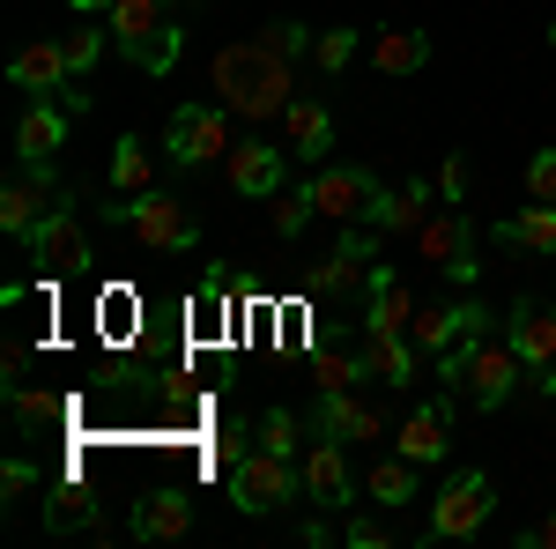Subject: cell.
<instances>
[{
	"mask_svg": "<svg viewBox=\"0 0 556 549\" xmlns=\"http://www.w3.org/2000/svg\"><path fill=\"white\" fill-rule=\"evenodd\" d=\"M513 549H556V506L542 512L534 527H519V535H513Z\"/></svg>",
	"mask_w": 556,
	"mask_h": 549,
	"instance_id": "43",
	"label": "cell"
},
{
	"mask_svg": "<svg viewBox=\"0 0 556 549\" xmlns=\"http://www.w3.org/2000/svg\"><path fill=\"white\" fill-rule=\"evenodd\" d=\"M490 320H497V312L475 297V304H468V327H460V335H453L445 349H438V357H430V364H438V379H445V394H460V379H468V364H475V349L490 341Z\"/></svg>",
	"mask_w": 556,
	"mask_h": 549,
	"instance_id": "24",
	"label": "cell"
},
{
	"mask_svg": "<svg viewBox=\"0 0 556 549\" xmlns=\"http://www.w3.org/2000/svg\"><path fill=\"white\" fill-rule=\"evenodd\" d=\"M424 498V461H408V453H386L371 475H364V506L379 512H408Z\"/></svg>",
	"mask_w": 556,
	"mask_h": 549,
	"instance_id": "23",
	"label": "cell"
},
{
	"mask_svg": "<svg viewBox=\"0 0 556 549\" xmlns=\"http://www.w3.org/2000/svg\"><path fill=\"white\" fill-rule=\"evenodd\" d=\"M267 215H275V230H282V238H298L304 223L319 215V194H312V178H304V186H282V194L267 201Z\"/></svg>",
	"mask_w": 556,
	"mask_h": 549,
	"instance_id": "34",
	"label": "cell"
},
{
	"mask_svg": "<svg viewBox=\"0 0 556 549\" xmlns=\"http://www.w3.org/2000/svg\"><path fill=\"white\" fill-rule=\"evenodd\" d=\"M519 379H527V364H519V349H513V341H497V335H490L482 349H475L468 379H460V401H468V409H505Z\"/></svg>",
	"mask_w": 556,
	"mask_h": 549,
	"instance_id": "13",
	"label": "cell"
},
{
	"mask_svg": "<svg viewBox=\"0 0 556 549\" xmlns=\"http://www.w3.org/2000/svg\"><path fill=\"white\" fill-rule=\"evenodd\" d=\"M290 498H304V467L290 461V453H267V446H253L245 461L230 467V506L245 512V520H260V512L290 506Z\"/></svg>",
	"mask_w": 556,
	"mask_h": 549,
	"instance_id": "4",
	"label": "cell"
},
{
	"mask_svg": "<svg viewBox=\"0 0 556 549\" xmlns=\"http://www.w3.org/2000/svg\"><path fill=\"white\" fill-rule=\"evenodd\" d=\"M356 379H371L364 341H356V349H319V357H312V386H356Z\"/></svg>",
	"mask_w": 556,
	"mask_h": 549,
	"instance_id": "33",
	"label": "cell"
},
{
	"mask_svg": "<svg viewBox=\"0 0 556 549\" xmlns=\"http://www.w3.org/2000/svg\"><path fill=\"white\" fill-rule=\"evenodd\" d=\"M334 104L327 97H290V112H282V141H290V157L298 164H327V149H334Z\"/></svg>",
	"mask_w": 556,
	"mask_h": 549,
	"instance_id": "17",
	"label": "cell"
},
{
	"mask_svg": "<svg viewBox=\"0 0 556 549\" xmlns=\"http://www.w3.org/2000/svg\"><path fill=\"white\" fill-rule=\"evenodd\" d=\"M208 75H215V104H223L230 120H282L290 97H298V67H290L282 52H267L260 38L223 45L208 60Z\"/></svg>",
	"mask_w": 556,
	"mask_h": 549,
	"instance_id": "1",
	"label": "cell"
},
{
	"mask_svg": "<svg viewBox=\"0 0 556 549\" xmlns=\"http://www.w3.org/2000/svg\"><path fill=\"white\" fill-rule=\"evenodd\" d=\"M164 157L178 171H201L215 157H230V112L223 104H178L172 127H164Z\"/></svg>",
	"mask_w": 556,
	"mask_h": 549,
	"instance_id": "7",
	"label": "cell"
},
{
	"mask_svg": "<svg viewBox=\"0 0 556 549\" xmlns=\"http://www.w3.org/2000/svg\"><path fill=\"white\" fill-rule=\"evenodd\" d=\"M178 52H186V30H178V23H156V30L134 45L127 60L141 67V75H172V67H178Z\"/></svg>",
	"mask_w": 556,
	"mask_h": 549,
	"instance_id": "31",
	"label": "cell"
},
{
	"mask_svg": "<svg viewBox=\"0 0 556 549\" xmlns=\"http://www.w3.org/2000/svg\"><path fill=\"white\" fill-rule=\"evenodd\" d=\"M253 431H260L253 446H267V453H290V461L304 453V416H298V409H267Z\"/></svg>",
	"mask_w": 556,
	"mask_h": 549,
	"instance_id": "35",
	"label": "cell"
},
{
	"mask_svg": "<svg viewBox=\"0 0 556 549\" xmlns=\"http://www.w3.org/2000/svg\"><path fill=\"white\" fill-rule=\"evenodd\" d=\"M104 223H119V230H134V238H141L149 253H193V246H201V223H193V209H186L178 194H164V186L104 201Z\"/></svg>",
	"mask_w": 556,
	"mask_h": 549,
	"instance_id": "2",
	"label": "cell"
},
{
	"mask_svg": "<svg viewBox=\"0 0 556 549\" xmlns=\"http://www.w3.org/2000/svg\"><path fill=\"white\" fill-rule=\"evenodd\" d=\"M67 97H30V112H23V127H15V157L23 164H52L60 157V141H67Z\"/></svg>",
	"mask_w": 556,
	"mask_h": 549,
	"instance_id": "21",
	"label": "cell"
},
{
	"mask_svg": "<svg viewBox=\"0 0 556 549\" xmlns=\"http://www.w3.org/2000/svg\"><path fill=\"white\" fill-rule=\"evenodd\" d=\"M304 542L327 549V542H342V527H327V520H304Z\"/></svg>",
	"mask_w": 556,
	"mask_h": 549,
	"instance_id": "44",
	"label": "cell"
},
{
	"mask_svg": "<svg viewBox=\"0 0 556 549\" xmlns=\"http://www.w3.org/2000/svg\"><path fill=\"white\" fill-rule=\"evenodd\" d=\"M549 52H556V23H549Z\"/></svg>",
	"mask_w": 556,
	"mask_h": 549,
	"instance_id": "46",
	"label": "cell"
},
{
	"mask_svg": "<svg viewBox=\"0 0 556 549\" xmlns=\"http://www.w3.org/2000/svg\"><path fill=\"white\" fill-rule=\"evenodd\" d=\"M364 335H408L416 327V297H408V283L393 275V267H371V283H364V320H356Z\"/></svg>",
	"mask_w": 556,
	"mask_h": 549,
	"instance_id": "18",
	"label": "cell"
},
{
	"mask_svg": "<svg viewBox=\"0 0 556 549\" xmlns=\"http://www.w3.org/2000/svg\"><path fill=\"white\" fill-rule=\"evenodd\" d=\"M497 246H519V253L556 260V201H534V209L505 215V223H497Z\"/></svg>",
	"mask_w": 556,
	"mask_h": 549,
	"instance_id": "27",
	"label": "cell"
},
{
	"mask_svg": "<svg viewBox=\"0 0 556 549\" xmlns=\"http://www.w3.org/2000/svg\"><path fill=\"white\" fill-rule=\"evenodd\" d=\"M430 209H438V186H430V178H408V186H386L379 201L364 209V223H371L379 238H416L430 223Z\"/></svg>",
	"mask_w": 556,
	"mask_h": 549,
	"instance_id": "16",
	"label": "cell"
},
{
	"mask_svg": "<svg viewBox=\"0 0 556 549\" xmlns=\"http://www.w3.org/2000/svg\"><path fill=\"white\" fill-rule=\"evenodd\" d=\"M438 201H445V209H460V201H468V164H460V157H445V164H438Z\"/></svg>",
	"mask_w": 556,
	"mask_h": 549,
	"instance_id": "41",
	"label": "cell"
},
{
	"mask_svg": "<svg viewBox=\"0 0 556 549\" xmlns=\"http://www.w3.org/2000/svg\"><path fill=\"white\" fill-rule=\"evenodd\" d=\"M356 341H364V364H371V379H386V386H416V335H364L356 327Z\"/></svg>",
	"mask_w": 556,
	"mask_h": 549,
	"instance_id": "25",
	"label": "cell"
},
{
	"mask_svg": "<svg viewBox=\"0 0 556 549\" xmlns=\"http://www.w3.org/2000/svg\"><path fill=\"white\" fill-rule=\"evenodd\" d=\"M356 52H364V30H356V23L319 30V38H312V67H319V75H349V60H356Z\"/></svg>",
	"mask_w": 556,
	"mask_h": 549,
	"instance_id": "32",
	"label": "cell"
},
{
	"mask_svg": "<svg viewBox=\"0 0 556 549\" xmlns=\"http://www.w3.org/2000/svg\"><path fill=\"white\" fill-rule=\"evenodd\" d=\"M468 304H475V297H453V304H430V312H416V327H408V335H416V349H424V357H438L445 341L468 327Z\"/></svg>",
	"mask_w": 556,
	"mask_h": 549,
	"instance_id": "29",
	"label": "cell"
},
{
	"mask_svg": "<svg viewBox=\"0 0 556 549\" xmlns=\"http://www.w3.org/2000/svg\"><path fill=\"white\" fill-rule=\"evenodd\" d=\"M312 431H327V438H342V446H371V438H386V409L356 401L349 386H319V401H312Z\"/></svg>",
	"mask_w": 556,
	"mask_h": 549,
	"instance_id": "15",
	"label": "cell"
},
{
	"mask_svg": "<svg viewBox=\"0 0 556 549\" xmlns=\"http://www.w3.org/2000/svg\"><path fill=\"white\" fill-rule=\"evenodd\" d=\"M342 542L349 549H393V542H401V527L379 520V512H342Z\"/></svg>",
	"mask_w": 556,
	"mask_h": 549,
	"instance_id": "38",
	"label": "cell"
},
{
	"mask_svg": "<svg viewBox=\"0 0 556 549\" xmlns=\"http://www.w3.org/2000/svg\"><path fill=\"white\" fill-rule=\"evenodd\" d=\"M260 45H267V52H282L290 67H298V60H312V30H304L298 15H275V23H260Z\"/></svg>",
	"mask_w": 556,
	"mask_h": 549,
	"instance_id": "37",
	"label": "cell"
},
{
	"mask_svg": "<svg viewBox=\"0 0 556 549\" xmlns=\"http://www.w3.org/2000/svg\"><path fill=\"white\" fill-rule=\"evenodd\" d=\"M290 141H230V157H223V178H230V194H245V201H275L282 186H290V157H282Z\"/></svg>",
	"mask_w": 556,
	"mask_h": 549,
	"instance_id": "11",
	"label": "cell"
},
{
	"mask_svg": "<svg viewBox=\"0 0 556 549\" xmlns=\"http://www.w3.org/2000/svg\"><path fill=\"white\" fill-rule=\"evenodd\" d=\"M453 409H460V394L408 409V416H401V453H408V461H424V467H438L445 453H453Z\"/></svg>",
	"mask_w": 556,
	"mask_h": 549,
	"instance_id": "19",
	"label": "cell"
},
{
	"mask_svg": "<svg viewBox=\"0 0 556 549\" xmlns=\"http://www.w3.org/2000/svg\"><path fill=\"white\" fill-rule=\"evenodd\" d=\"M298 467H304V506H319V512H356V506H364V498H356L364 483H356V467H349L342 438L312 431L304 453H298Z\"/></svg>",
	"mask_w": 556,
	"mask_h": 549,
	"instance_id": "5",
	"label": "cell"
},
{
	"mask_svg": "<svg viewBox=\"0 0 556 549\" xmlns=\"http://www.w3.org/2000/svg\"><path fill=\"white\" fill-rule=\"evenodd\" d=\"M0 490H8V506H15L23 490H38V467H30V461H23V453H15V461L0 467Z\"/></svg>",
	"mask_w": 556,
	"mask_h": 549,
	"instance_id": "42",
	"label": "cell"
},
{
	"mask_svg": "<svg viewBox=\"0 0 556 549\" xmlns=\"http://www.w3.org/2000/svg\"><path fill=\"white\" fill-rule=\"evenodd\" d=\"M52 201H60L52 164H23L8 186H0V230H8V238H30L45 215H52Z\"/></svg>",
	"mask_w": 556,
	"mask_h": 549,
	"instance_id": "12",
	"label": "cell"
},
{
	"mask_svg": "<svg viewBox=\"0 0 556 549\" xmlns=\"http://www.w3.org/2000/svg\"><path fill=\"white\" fill-rule=\"evenodd\" d=\"M505 341H513L519 364H527V386H534V394H556V304H542V297H513Z\"/></svg>",
	"mask_w": 556,
	"mask_h": 549,
	"instance_id": "6",
	"label": "cell"
},
{
	"mask_svg": "<svg viewBox=\"0 0 556 549\" xmlns=\"http://www.w3.org/2000/svg\"><path fill=\"white\" fill-rule=\"evenodd\" d=\"M23 253L38 260V275H83V267H89V230H83V215H75L67 194H60L52 215L23 238Z\"/></svg>",
	"mask_w": 556,
	"mask_h": 549,
	"instance_id": "9",
	"label": "cell"
},
{
	"mask_svg": "<svg viewBox=\"0 0 556 549\" xmlns=\"http://www.w3.org/2000/svg\"><path fill=\"white\" fill-rule=\"evenodd\" d=\"M193 527V498H186V483H149L141 498H134V535L141 542H172Z\"/></svg>",
	"mask_w": 556,
	"mask_h": 549,
	"instance_id": "20",
	"label": "cell"
},
{
	"mask_svg": "<svg viewBox=\"0 0 556 549\" xmlns=\"http://www.w3.org/2000/svg\"><path fill=\"white\" fill-rule=\"evenodd\" d=\"M45 535H104L97 498H89L75 475H52V483H45Z\"/></svg>",
	"mask_w": 556,
	"mask_h": 549,
	"instance_id": "22",
	"label": "cell"
},
{
	"mask_svg": "<svg viewBox=\"0 0 556 549\" xmlns=\"http://www.w3.org/2000/svg\"><path fill=\"white\" fill-rule=\"evenodd\" d=\"M67 8H75V15H112L119 0H67Z\"/></svg>",
	"mask_w": 556,
	"mask_h": 549,
	"instance_id": "45",
	"label": "cell"
},
{
	"mask_svg": "<svg viewBox=\"0 0 556 549\" xmlns=\"http://www.w3.org/2000/svg\"><path fill=\"white\" fill-rule=\"evenodd\" d=\"M371 267H379V230H371V223H349L342 238H334V253L304 275V290L342 297V290H356V283H371Z\"/></svg>",
	"mask_w": 556,
	"mask_h": 549,
	"instance_id": "10",
	"label": "cell"
},
{
	"mask_svg": "<svg viewBox=\"0 0 556 549\" xmlns=\"http://www.w3.org/2000/svg\"><path fill=\"white\" fill-rule=\"evenodd\" d=\"M364 52H371V67H379L386 83H401V75H416V67L430 60V38H424V30H401V23H393V30H379Z\"/></svg>",
	"mask_w": 556,
	"mask_h": 549,
	"instance_id": "26",
	"label": "cell"
},
{
	"mask_svg": "<svg viewBox=\"0 0 556 549\" xmlns=\"http://www.w3.org/2000/svg\"><path fill=\"white\" fill-rule=\"evenodd\" d=\"M104 23H112V45H119V52H134V45L149 38L156 23H172V15H164V0H119Z\"/></svg>",
	"mask_w": 556,
	"mask_h": 549,
	"instance_id": "30",
	"label": "cell"
},
{
	"mask_svg": "<svg viewBox=\"0 0 556 549\" xmlns=\"http://www.w3.org/2000/svg\"><path fill=\"white\" fill-rule=\"evenodd\" d=\"M104 38H112V23H104V15H89V23H75V30L60 38V45H67V60H75V83L104 60Z\"/></svg>",
	"mask_w": 556,
	"mask_h": 549,
	"instance_id": "36",
	"label": "cell"
},
{
	"mask_svg": "<svg viewBox=\"0 0 556 549\" xmlns=\"http://www.w3.org/2000/svg\"><path fill=\"white\" fill-rule=\"evenodd\" d=\"M149 186H156L149 141H141V134H119V141H112V194H149Z\"/></svg>",
	"mask_w": 556,
	"mask_h": 549,
	"instance_id": "28",
	"label": "cell"
},
{
	"mask_svg": "<svg viewBox=\"0 0 556 549\" xmlns=\"http://www.w3.org/2000/svg\"><path fill=\"white\" fill-rule=\"evenodd\" d=\"M416 260H430L445 283H460L468 290L475 283V223H468V209H430V223L416 230Z\"/></svg>",
	"mask_w": 556,
	"mask_h": 549,
	"instance_id": "8",
	"label": "cell"
},
{
	"mask_svg": "<svg viewBox=\"0 0 556 549\" xmlns=\"http://www.w3.org/2000/svg\"><path fill=\"white\" fill-rule=\"evenodd\" d=\"M527 194L534 201H556V149H534L527 157Z\"/></svg>",
	"mask_w": 556,
	"mask_h": 549,
	"instance_id": "40",
	"label": "cell"
},
{
	"mask_svg": "<svg viewBox=\"0 0 556 549\" xmlns=\"http://www.w3.org/2000/svg\"><path fill=\"white\" fill-rule=\"evenodd\" d=\"M490 506H497V483H490L482 467H460V475H445V490L430 498L424 542H468V535H482Z\"/></svg>",
	"mask_w": 556,
	"mask_h": 549,
	"instance_id": "3",
	"label": "cell"
},
{
	"mask_svg": "<svg viewBox=\"0 0 556 549\" xmlns=\"http://www.w3.org/2000/svg\"><path fill=\"white\" fill-rule=\"evenodd\" d=\"M8 401H15V416L30 423V431H38V423H60V401H45V394H30V386H8Z\"/></svg>",
	"mask_w": 556,
	"mask_h": 549,
	"instance_id": "39",
	"label": "cell"
},
{
	"mask_svg": "<svg viewBox=\"0 0 556 549\" xmlns=\"http://www.w3.org/2000/svg\"><path fill=\"white\" fill-rule=\"evenodd\" d=\"M312 194H319V215H334V223H364V209L386 194V178L371 164H327L312 178Z\"/></svg>",
	"mask_w": 556,
	"mask_h": 549,
	"instance_id": "14",
	"label": "cell"
}]
</instances>
